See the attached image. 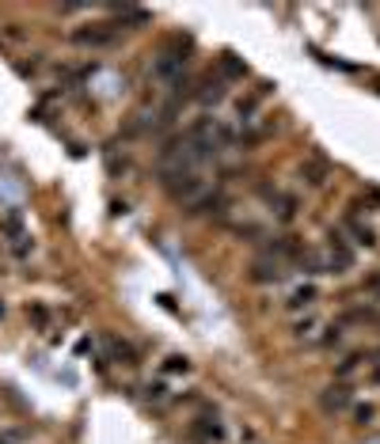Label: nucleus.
<instances>
[{"label": "nucleus", "mask_w": 380, "mask_h": 444, "mask_svg": "<svg viewBox=\"0 0 380 444\" xmlns=\"http://www.w3.org/2000/svg\"><path fill=\"white\" fill-rule=\"evenodd\" d=\"M224 87H229V84H224L221 76H201L198 87H194V95H198V103H206V107H209V103H221L224 99Z\"/></svg>", "instance_id": "nucleus-7"}, {"label": "nucleus", "mask_w": 380, "mask_h": 444, "mask_svg": "<svg viewBox=\"0 0 380 444\" xmlns=\"http://www.w3.org/2000/svg\"><path fill=\"white\" fill-rule=\"evenodd\" d=\"M266 95H270V84H258L251 95H244V99L236 103V114H240V122H255V114H258V107L266 103Z\"/></svg>", "instance_id": "nucleus-6"}, {"label": "nucleus", "mask_w": 380, "mask_h": 444, "mask_svg": "<svg viewBox=\"0 0 380 444\" xmlns=\"http://www.w3.org/2000/svg\"><path fill=\"white\" fill-rule=\"evenodd\" d=\"M103 345H107L110 361H118V365H137V350L126 342V338H103Z\"/></svg>", "instance_id": "nucleus-9"}, {"label": "nucleus", "mask_w": 380, "mask_h": 444, "mask_svg": "<svg viewBox=\"0 0 380 444\" xmlns=\"http://www.w3.org/2000/svg\"><path fill=\"white\" fill-rule=\"evenodd\" d=\"M346 228H350L354 244H361V247H373V244H377L373 228H365V224H358V216H346Z\"/></svg>", "instance_id": "nucleus-16"}, {"label": "nucleus", "mask_w": 380, "mask_h": 444, "mask_svg": "<svg viewBox=\"0 0 380 444\" xmlns=\"http://www.w3.org/2000/svg\"><path fill=\"white\" fill-rule=\"evenodd\" d=\"M164 187H167V194H172L175 201L194 205V201L206 194V179H201L198 171H172V167H167V171H164Z\"/></svg>", "instance_id": "nucleus-1"}, {"label": "nucleus", "mask_w": 380, "mask_h": 444, "mask_svg": "<svg viewBox=\"0 0 380 444\" xmlns=\"http://www.w3.org/2000/svg\"><path fill=\"white\" fill-rule=\"evenodd\" d=\"M323 258H327V270H331V273H346V270L354 266V251L346 247L342 236H331V244H327V251H323Z\"/></svg>", "instance_id": "nucleus-4"}, {"label": "nucleus", "mask_w": 380, "mask_h": 444, "mask_svg": "<svg viewBox=\"0 0 380 444\" xmlns=\"http://www.w3.org/2000/svg\"><path fill=\"white\" fill-rule=\"evenodd\" d=\"M361 368H365V353H350V357H342V361H338L335 376H338V380H350V376H358Z\"/></svg>", "instance_id": "nucleus-14"}, {"label": "nucleus", "mask_w": 380, "mask_h": 444, "mask_svg": "<svg viewBox=\"0 0 380 444\" xmlns=\"http://www.w3.org/2000/svg\"><path fill=\"white\" fill-rule=\"evenodd\" d=\"M346 402H350V387H346V384H335V387H327V391L320 395V407L323 410H342Z\"/></svg>", "instance_id": "nucleus-11"}, {"label": "nucleus", "mask_w": 380, "mask_h": 444, "mask_svg": "<svg viewBox=\"0 0 380 444\" xmlns=\"http://www.w3.org/2000/svg\"><path fill=\"white\" fill-rule=\"evenodd\" d=\"M194 433H201V437H209V441H221L224 437V429H221V422L217 418H198V425H194Z\"/></svg>", "instance_id": "nucleus-17"}, {"label": "nucleus", "mask_w": 380, "mask_h": 444, "mask_svg": "<svg viewBox=\"0 0 380 444\" xmlns=\"http://www.w3.org/2000/svg\"><path fill=\"white\" fill-rule=\"evenodd\" d=\"M0 444H8V441H0Z\"/></svg>", "instance_id": "nucleus-24"}, {"label": "nucleus", "mask_w": 380, "mask_h": 444, "mask_svg": "<svg viewBox=\"0 0 380 444\" xmlns=\"http://www.w3.org/2000/svg\"><path fill=\"white\" fill-rule=\"evenodd\" d=\"M164 373H172V376L183 373V376H187V373H190V361H187V357H167V361H164Z\"/></svg>", "instance_id": "nucleus-18"}, {"label": "nucleus", "mask_w": 380, "mask_h": 444, "mask_svg": "<svg viewBox=\"0 0 380 444\" xmlns=\"http://www.w3.org/2000/svg\"><path fill=\"white\" fill-rule=\"evenodd\" d=\"M224 205H229V198H224V194H213V198H206V194H201V198L190 205V216H209V213H221Z\"/></svg>", "instance_id": "nucleus-12"}, {"label": "nucleus", "mask_w": 380, "mask_h": 444, "mask_svg": "<svg viewBox=\"0 0 380 444\" xmlns=\"http://www.w3.org/2000/svg\"><path fill=\"white\" fill-rule=\"evenodd\" d=\"M187 53H172V50H164L156 58V65H152V76L156 80H164V84H172V87H187L183 84V72H187Z\"/></svg>", "instance_id": "nucleus-2"}, {"label": "nucleus", "mask_w": 380, "mask_h": 444, "mask_svg": "<svg viewBox=\"0 0 380 444\" xmlns=\"http://www.w3.org/2000/svg\"><path fill=\"white\" fill-rule=\"evenodd\" d=\"M232 232H236V236H247V239H266L263 228H255V224H236Z\"/></svg>", "instance_id": "nucleus-19"}, {"label": "nucleus", "mask_w": 380, "mask_h": 444, "mask_svg": "<svg viewBox=\"0 0 380 444\" xmlns=\"http://www.w3.org/2000/svg\"><path fill=\"white\" fill-rule=\"evenodd\" d=\"M320 327V319H301V323H297V338H312V330H316Z\"/></svg>", "instance_id": "nucleus-20"}, {"label": "nucleus", "mask_w": 380, "mask_h": 444, "mask_svg": "<svg viewBox=\"0 0 380 444\" xmlns=\"http://www.w3.org/2000/svg\"><path fill=\"white\" fill-rule=\"evenodd\" d=\"M115 27H107V23H95V27H80L72 31V42L76 46H92V50H103V46H115Z\"/></svg>", "instance_id": "nucleus-3"}, {"label": "nucleus", "mask_w": 380, "mask_h": 444, "mask_svg": "<svg viewBox=\"0 0 380 444\" xmlns=\"http://www.w3.org/2000/svg\"><path fill=\"white\" fill-rule=\"evenodd\" d=\"M365 293H369V296H377V300H380V270L373 273V278H365Z\"/></svg>", "instance_id": "nucleus-21"}, {"label": "nucleus", "mask_w": 380, "mask_h": 444, "mask_svg": "<svg viewBox=\"0 0 380 444\" xmlns=\"http://www.w3.org/2000/svg\"><path fill=\"white\" fill-rule=\"evenodd\" d=\"M266 201L274 205V213H278L281 221H293V216H297V201H293V198H286V194H278V190H266Z\"/></svg>", "instance_id": "nucleus-13"}, {"label": "nucleus", "mask_w": 380, "mask_h": 444, "mask_svg": "<svg viewBox=\"0 0 380 444\" xmlns=\"http://www.w3.org/2000/svg\"><path fill=\"white\" fill-rule=\"evenodd\" d=\"M286 278V262H278V258H270V255H263L258 262L251 266V281H258V285H278V281Z\"/></svg>", "instance_id": "nucleus-5"}, {"label": "nucleus", "mask_w": 380, "mask_h": 444, "mask_svg": "<svg viewBox=\"0 0 380 444\" xmlns=\"http://www.w3.org/2000/svg\"><path fill=\"white\" fill-rule=\"evenodd\" d=\"M149 399H164V384H149Z\"/></svg>", "instance_id": "nucleus-23"}, {"label": "nucleus", "mask_w": 380, "mask_h": 444, "mask_svg": "<svg viewBox=\"0 0 380 444\" xmlns=\"http://www.w3.org/2000/svg\"><path fill=\"white\" fill-rule=\"evenodd\" d=\"M373 414H377L373 407H358V425H369V422H373Z\"/></svg>", "instance_id": "nucleus-22"}, {"label": "nucleus", "mask_w": 380, "mask_h": 444, "mask_svg": "<svg viewBox=\"0 0 380 444\" xmlns=\"http://www.w3.org/2000/svg\"><path fill=\"white\" fill-rule=\"evenodd\" d=\"M240 76H247V65L236 58V53H224L221 58V80L229 84V80H240Z\"/></svg>", "instance_id": "nucleus-15"}, {"label": "nucleus", "mask_w": 380, "mask_h": 444, "mask_svg": "<svg viewBox=\"0 0 380 444\" xmlns=\"http://www.w3.org/2000/svg\"><path fill=\"white\" fill-rule=\"evenodd\" d=\"M327 175H331V167H327V160H323V156H308L301 164V179L308 182V187H323Z\"/></svg>", "instance_id": "nucleus-8"}, {"label": "nucleus", "mask_w": 380, "mask_h": 444, "mask_svg": "<svg viewBox=\"0 0 380 444\" xmlns=\"http://www.w3.org/2000/svg\"><path fill=\"white\" fill-rule=\"evenodd\" d=\"M316 300H320L316 285H301V289H293V293H289L286 308H289V311H301V308H312Z\"/></svg>", "instance_id": "nucleus-10"}]
</instances>
